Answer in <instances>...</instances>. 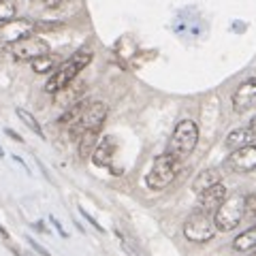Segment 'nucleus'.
Returning a JSON list of instances; mask_svg holds the SVG:
<instances>
[{
  "instance_id": "nucleus-20",
  "label": "nucleus",
  "mask_w": 256,
  "mask_h": 256,
  "mask_svg": "<svg viewBox=\"0 0 256 256\" xmlns=\"http://www.w3.org/2000/svg\"><path fill=\"white\" fill-rule=\"evenodd\" d=\"M15 114H18V118L22 120V122L24 124H26L28 128H30V130L32 132H34L36 134V137H41V139H45V132H43V128H41V124H38L36 122V118L34 116H32L30 114V111H26V109H22V107H18V109H15Z\"/></svg>"
},
{
  "instance_id": "nucleus-15",
  "label": "nucleus",
  "mask_w": 256,
  "mask_h": 256,
  "mask_svg": "<svg viewBox=\"0 0 256 256\" xmlns=\"http://www.w3.org/2000/svg\"><path fill=\"white\" fill-rule=\"evenodd\" d=\"M256 139V134L250 130V128H235V130H230L228 132V137H226V148L228 150H242L246 146H252Z\"/></svg>"
},
{
  "instance_id": "nucleus-12",
  "label": "nucleus",
  "mask_w": 256,
  "mask_h": 256,
  "mask_svg": "<svg viewBox=\"0 0 256 256\" xmlns=\"http://www.w3.org/2000/svg\"><path fill=\"white\" fill-rule=\"evenodd\" d=\"M116 150H118V141L116 137H111V134H105L98 146H96L94 154H92V162L96 166H111L114 162V156H116Z\"/></svg>"
},
{
  "instance_id": "nucleus-22",
  "label": "nucleus",
  "mask_w": 256,
  "mask_h": 256,
  "mask_svg": "<svg viewBox=\"0 0 256 256\" xmlns=\"http://www.w3.org/2000/svg\"><path fill=\"white\" fill-rule=\"evenodd\" d=\"M15 20V2L13 0H0V24Z\"/></svg>"
},
{
  "instance_id": "nucleus-9",
  "label": "nucleus",
  "mask_w": 256,
  "mask_h": 256,
  "mask_svg": "<svg viewBox=\"0 0 256 256\" xmlns=\"http://www.w3.org/2000/svg\"><path fill=\"white\" fill-rule=\"evenodd\" d=\"M226 166L235 173H250L256 171V143L246 146L242 150L230 152V156L226 158Z\"/></svg>"
},
{
  "instance_id": "nucleus-10",
  "label": "nucleus",
  "mask_w": 256,
  "mask_h": 256,
  "mask_svg": "<svg viewBox=\"0 0 256 256\" xmlns=\"http://www.w3.org/2000/svg\"><path fill=\"white\" fill-rule=\"evenodd\" d=\"M256 107V77L246 79L233 94V109L235 114H246Z\"/></svg>"
},
{
  "instance_id": "nucleus-7",
  "label": "nucleus",
  "mask_w": 256,
  "mask_h": 256,
  "mask_svg": "<svg viewBox=\"0 0 256 256\" xmlns=\"http://www.w3.org/2000/svg\"><path fill=\"white\" fill-rule=\"evenodd\" d=\"M11 56L15 60H22V62H32L36 58H43V56L50 54V43L41 36H28L20 43H13L11 45Z\"/></svg>"
},
{
  "instance_id": "nucleus-16",
  "label": "nucleus",
  "mask_w": 256,
  "mask_h": 256,
  "mask_svg": "<svg viewBox=\"0 0 256 256\" xmlns=\"http://www.w3.org/2000/svg\"><path fill=\"white\" fill-rule=\"evenodd\" d=\"M233 248H235L237 252H244V254L256 252V224H254V226H250L248 230H244L242 235L235 237Z\"/></svg>"
},
{
  "instance_id": "nucleus-11",
  "label": "nucleus",
  "mask_w": 256,
  "mask_h": 256,
  "mask_svg": "<svg viewBox=\"0 0 256 256\" xmlns=\"http://www.w3.org/2000/svg\"><path fill=\"white\" fill-rule=\"evenodd\" d=\"M224 201H226V188H224V184H216L214 188L205 190L203 194H198V207L196 210L214 216Z\"/></svg>"
},
{
  "instance_id": "nucleus-2",
  "label": "nucleus",
  "mask_w": 256,
  "mask_h": 256,
  "mask_svg": "<svg viewBox=\"0 0 256 256\" xmlns=\"http://www.w3.org/2000/svg\"><path fill=\"white\" fill-rule=\"evenodd\" d=\"M198 143V126L194 120H182L175 126V130L169 139V146H166V154H171L178 160H186L192 152H194Z\"/></svg>"
},
{
  "instance_id": "nucleus-26",
  "label": "nucleus",
  "mask_w": 256,
  "mask_h": 256,
  "mask_svg": "<svg viewBox=\"0 0 256 256\" xmlns=\"http://www.w3.org/2000/svg\"><path fill=\"white\" fill-rule=\"evenodd\" d=\"M62 28V24H56V22H36V30H58Z\"/></svg>"
},
{
  "instance_id": "nucleus-33",
  "label": "nucleus",
  "mask_w": 256,
  "mask_h": 256,
  "mask_svg": "<svg viewBox=\"0 0 256 256\" xmlns=\"http://www.w3.org/2000/svg\"><path fill=\"white\" fill-rule=\"evenodd\" d=\"M248 128H250V130L256 134V118H252V120H250V124H248Z\"/></svg>"
},
{
  "instance_id": "nucleus-18",
  "label": "nucleus",
  "mask_w": 256,
  "mask_h": 256,
  "mask_svg": "<svg viewBox=\"0 0 256 256\" xmlns=\"http://www.w3.org/2000/svg\"><path fill=\"white\" fill-rule=\"evenodd\" d=\"M88 105H90V100H79V102H75V105L73 107H68V109H64V114L58 118V122L64 126V124H66V126H70V124H75L77 122V120L79 118H82V114H84V111H86V107Z\"/></svg>"
},
{
  "instance_id": "nucleus-3",
  "label": "nucleus",
  "mask_w": 256,
  "mask_h": 256,
  "mask_svg": "<svg viewBox=\"0 0 256 256\" xmlns=\"http://www.w3.org/2000/svg\"><path fill=\"white\" fill-rule=\"evenodd\" d=\"M182 169V160L173 158L171 154H160L154 158V164H152L150 173L146 175V184L150 190H162L169 184H173V180L178 178V173Z\"/></svg>"
},
{
  "instance_id": "nucleus-8",
  "label": "nucleus",
  "mask_w": 256,
  "mask_h": 256,
  "mask_svg": "<svg viewBox=\"0 0 256 256\" xmlns=\"http://www.w3.org/2000/svg\"><path fill=\"white\" fill-rule=\"evenodd\" d=\"M36 30V22L28 18H15L6 24H0V43H20L24 38L32 36V32Z\"/></svg>"
},
{
  "instance_id": "nucleus-1",
  "label": "nucleus",
  "mask_w": 256,
  "mask_h": 256,
  "mask_svg": "<svg viewBox=\"0 0 256 256\" xmlns=\"http://www.w3.org/2000/svg\"><path fill=\"white\" fill-rule=\"evenodd\" d=\"M90 62H92L90 52H82V50L75 52L66 62L58 64V68L50 75V79H47V84H45V92L58 94L60 90H64V88H68Z\"/></svg>"
},
{
  "instance_id": "nucleus-23",
  "label": "nucleus",
  "mask_w": 256,
  "mask_h": 256,
  "mask_svg": "<svg viewBox=\"0 0 256 256\" xmlns=\"http://www.w3.org/2000/svg\"><path fill=\"white\" fill-rule=\"evenodd\" d=\"M114 233L118 235V239H120V242H122V250L126 252V256H139V254H137V250H134V248H132L130 244H128V242H126V237H124L122 233H120V230H114Z\"/></svg>"
},
{
  "instance_id": "nucleus-21",
  "label": "nucleus",
  "mask_w": 256,
  "mask_h": 256,
  "mask_svg": "<svg viewBox=\"0 0 256 256\" xmlns=\"http://www.w3.org/2000/svg\"><path fill=\"white\" fill-rule=\"evenodd\" d=\"M244 220L256 224V192L246 194V207H244Z\"/></svg>"
},
{
  "instance_id": "nucleus-17",
  "label": "nucleus",
  "mask_w": 256,
  "mask_h": 256,
  "mask_svg": "<svg viewBox=\"0 0 256 256\" xmlns=\"http://www.w3.org/2000/svg\"><path fill=\"white\" fill-rule=\"evenodd\" d=\"M96 146H98V130H90V132H84L79 137V158L86 160V158H92Z\"/></svg>"
},
{
  "instance_id": "nucleus-24",
  "label": "nucleus",
  "mask_w": 256,
  "mask_h": 256,
  "mask_svg": "<svg viewBox=\"0 0 256 256\" xmlns=\"http://www.w3.org/2000/svg\"><path fill=\"white\" fill-rule=\"evenodd\" d=\"M26 242H28V246H30V248H32V250H34V252H36L38 256H52V254H50V252H47V250H45V248H43L41 244H38V242H36V239H32L30 235L26 237Z\"/></svg>"
},
{
  "instance_id": "nucleus-13",
  "label": "nucleus",
  "mask_w": 256,
  "mask_h": 256,
  "mask_svg": "<svg viewBox=\"0 0 256 256\" xmlns=\"http://www.w3.org/2000/svg\"><path fill=\"white\" fill-rule=\"evenodd\" d=\"M216 184H222V175L218 169H205L201 171L194 178V182H192V190L196 192V194H203L205 190H210L214 188Z\"/></svg>"
},
{
  "instance_id": "nucleus-35",
  "label": "nucleus",
  "mask_w": 256,
  "mask_h": 256,
  "mask_svg": "<svg viewBox=\"0 0 256 256\" xmlns=\"http://www.w3.org/2000/svg\"><path fill=\"white\" fill-rule=\"evenodd\" d=\"M250 256H256V252H252V254H250Z\"/></svg>"
},
{
  "instance_id": "nucleus-5",
  "label": "nucleus",
  "mask_w": 256,
  "mask_h": 256,
  "mask_svg": "<svg viewBox=\"0 0 256 256\" xmlns=\"http://www.w3.org/2000/svg\"><path fill=\"white\" fill-rule=\"evenodd\" d=\"M244 207H246V196L244 194H233V196H226L218 212L214 214V222H216V228L220 233H230L235 230L239 224L244 222Z\"/></svg>"
},
{
  "instance_id": "nucleus-19",
  "label": "nucleus",
  "mask_w": 256,
  "mask_h": 256,
  "mask_svg": "<svg viewBox=\"0 0 256 256\" xmlns=\"http://www.w3.org/2000/svg\"><path fill=\"white\" fill-rule=\"evenodd\" d=\"M30 66H32V70L34 73H38V75H47V73H54L56 68V58L52 54H47V56H43V58H36V60H32L30 62Z\"/></svg>"
},
{
  "instance_id": "nucleus-4",
  "label": "nucleus",
  "mask_w": 256,
  "mask_h": 256,
  "mask_svg": "<svg viewBox=\"0 0 256 256\" xmlns=\"http://www.w3.org/2000/svg\"><path fill=\"white\" fill-rule=\"evenodd\" d=\"M107 114H109L107 102L90 100V105L86 107L82 118H79L75 124L68 126V137L73 141H79V137H82L84 132H90V130H98L100 132V128H102V124H105V120H107Z\"/></svg>"
},
{
  "instance_id": "nucleus-32",
  "label": "nucleus",
  "mask_w": 256,
  "mask_h": 256,
  "mask_svg": "<svg viewBox=\"0 0 256 256\" xmlns=\"http://www.w3.org/2000/svg\"><path fill=\"white\" fill-rule=\"evenodd\" d=\"M32 226H34L36 230H41V233H47V228L43 226V222H34V224H32Z\"/></svg>"
},
{
  "instance_id": "nucleus-31",
  "label": "nucleus",
  "mask_w": 256,
  "mask_h": 256,
  "mask_svg": "<svg viewBox=\"0 0 256 256\" xmlns=\"http://www.w3.org/2000/svg\"><path fill=\"white\" fill-rule=\"evenodd\" d=\"M0 237H2V239H9V237H11V235H9V230H6L2 224H0Z\"/></svg>"
},
{
  "instance_id": "nucleus-29",
  "label": "nucleus",
  "mask_w": 256,
  "mask_h": 256,
  "mask_svg": "<svg viewBox=\"0 0 256 256\" xmlns=\"http://www.w3.org/2000/svg\"><path fill=\"white\" fill-rule=\"evenodd\" d=\"M9 250L13 252V256H32V254H28L26 250H22L20 246H9Z\"/></svg>"
},
{
  "instance_id": "nucleus-34",
  "label": "nucleus",
  "mask_w": 256,
  "mask_h": 256,
  "mask_svg": "<svg viewBox=\"0 0 256 256\" xmlns=\"http://www.w3.org/2000/svg\"><path fill=\"white\" fill-rule=\"evenodd\" d=\"M0 158H4V150L2 148H0Z\"/></svg>"
},
{
  "instance_id": "nucleus-27",
  "label": "nucleus",
  "mask_w": 256,
  "mask_h": 256,
  "mask_svg": "<svg viewBox=\"0 0 256 256\" xmlns=\"http://www.w3.org/2000/svg\"><path fill=\"white\" fill-rule=\"evenodd\" d=\"M50 222L54 224V228H56V230H58V235H60V237H64V239H66V237H68V235H66V230H64V228H62V224L58 222V218H54V216H50Z\"/></svg>"
},
{
  "instance_id": "nucleus-14",
  "label": "nucleus",
  "mask_w": 256,
  "mask_h": 256,
  "mask_svg": "<svg viewBox=\"0 0 256 256\" xmlns=\"http://www.w3.org/2000/svg\"><path fill=\"white\" fill-rule=\"evenodd\" d=\"M84 92H86V86H84V84H82V86H73V84H70L68 88H64V90H60L58 94H54V96H56V105H60V107H64V109L73 107L75 102L84 100V98H82Z\"/></svg>"
},
{
  "instance_id": "nucleus-25",
  "label": "nucleus",
  "mask_w": 256,
  "mask_h": 256,
  "mask_svg": "<svg viewBox=\"0 0 256 256\" xmlns=\"http://www.w3.org/2000/svg\"><path fill=\"white\" fill-rule=\"evenodd\" d=\"M79 214H82V218H86V220H88V222H90V224H92V226H94L96 230H98V233H105V228H102V226H100V224H98V222H96V220L92 218V216H90V214H88V212L84 210V207H82V205H79Z\"/></svg>"
},
{
  "instance_id": "nucleus-30",
  "label": "nucleus",
  "mask_w": 256,
  "mask_h": 256,
  "mask_svg": "<svg viewBox=\"0 0 256 256\" xmlns=\"http://www.w3.org/2000/svg\"><path fill=\"white\" fill-rule=\"evenodd\" d=\"M62 2H64V0H43V4L47 6V9H58Z\"/></svg>"
},
{
  "instance_id": "nucleus-6",
  "label": "nucleus",
  "mask_w": 256,
  "mask_h": 256,
  "mask_svg": "<svg viewBox=\"0 0 256 256\" xmlns=\"http://www.w3.org/2000/svg\"><path fill=\"white\" fill-rule=\"evenodd\" d=\"M216 233H218V228H216L214 216L205 214L201 210H194L186 218V222H184V237H186L188 242H194V244L212 242Z\"/></svg>"
},
{
  "instance_id": "nucleus-28",
  "label": "nucleus",
  "mask_w": 256,
  "mask_h": 256,
  "mask_svg": "<svg viewBox=\"0 0 256 256\" xmlns=\"http://www.w3.org/2000/svg\"><path fill=\"white\" fill-rule=\"evenodd\" d=\"M4 134H6V137H9V139H13V141H18V143H24L22 134H18V132L13 130V128H4Z\"/></svg>"
}]
</instances>
